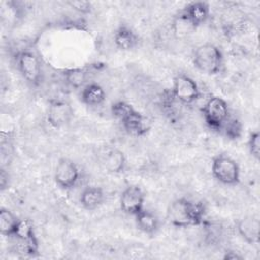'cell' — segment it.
I'll use <instances>...</instances> for the list:
<instances>
[{"mask_svg": "<svg viewBox=\"0 0 260 260\" xmlns=\"http://www.w3.org/2000/svg\"><path fill=\"white\" fill-rule=\"evenodd\" d=\"M205 213L206 208L202 202L179 197L170 203L167 209V219L175 228L186 229L200 225Z\"/></svg>", "mask_w": 260, "mask_h": 260, "instance_id": "1", "label": "cell"}, {"mask_svg": "<svg viewBox=\"0 0 260 260\" xmlns=\"http://www.w3.org/2000/svg\"><path fill=\"white\" fill-rule=\"evenodd\" d=\"M192 63L199 71L208 75H216L223 70L224 57L216 45L205 43L194 50Z\"/></svg>", "mask_w": 260, "mask_h": 260, "instance_id": "2", "label": "cell"}, {"mask_svg": "<svg viewBox=\"0 0 260 260\" xmlns=\"http://www.w3.org/2000/svg\"><path fill=\"white\" fill-rule=\"evenodd\" d=\"M201 113L206 126L217 133H221L225 122L231 116L226 101L218 95L209 96L201 108Z\"/></svg>", "mask_w": 260, "mask_h": 260, "instance_id": "3", "label": "cell"}, {"mask_svg": "<svg viewBox=\"0 0 260 260\" xmlns=\"http://www.w3.org/2000/svg\"><path fill=\"white\" fill-rule=\"evenodd\" d=\"M15 64L22 78L30 86L39 87L43 83V67L39 57L32 51H19L15 56Z\"/></svg>", "mask_w": 260, "mask_h": 260, "instance_id": "4", "label": "cell"}, {"mask_svg": "<svg viewBox=\"0 0 260 260\" xmlns=\"http://www.w3.org/2000/svg\"><path fill=\"white\" fill-rule=\"evenodd\" d=\"M211 175L222 185L236 186L240 182L241 172L238 162L232 156L218 153L212 157Z\"/></svg>", "mask_w": 260, "mask_h": 260, "instance_id": "5", "label": "cell"}, {"mask_svg": "<svg viewBox=\"0 0 260 260\" xmlns=\"http://www.w3.org/2000/svg\"><path fill=\"white\" fill-rule=\"evenodd\" d=\"M171 94L177 103L191 105L200 96V89L197 82L187 74L180 73L173 78Z\"/></svg>", "mask_w": 260, "mask_h": 260, "instance_id": "6", "label": "cell"}, {"mask_svg": "<svg viewBox=\"0 0 260 260\" xmlns=\"http://www.w3.org/2000/svg\"><path fill=\"white\" fill-rule=\"evenodd\" d=\"M79 179L80 170L75 161L67 157L58 160L54 170V181L60 189L64 191L72 190L77 186Z\"/></svg>", "mask_w": 260, "mask_h": 260, "instance_id": "7", "label": "cell"}, {"mask_svg": "<svg viewBox=\"0 0 260 260\" xmlns=\"http://www.w3.org/2000/svg\"><path fill=\"white\" fill-rule=\"evenodd\" d=\"M73 118V109L66 100L51 99L47 108V122L53 129H61L67 126Z\"/></svg>", "mask_w": 260, "mask_h": 260, "instance_id": "8", "label": "cell"}, {"mask_svg": "<svg viewBox=\"0 0 260 260\" xmlns=\"http://www.w3.org/2000/svg\"><path fill=\"white\" fill-rule=\"evenodd\" d=\"M98 160L111 174H121L125 172L127 167V159L124 152L116 146H102L98 150Z\"/></svg>", "mask_w": 260, "mask_h": 260, "instance_id": "9", "label": "cell"}, {"mask_svg": "<svg viewBox=\"0 0 260 260\" xmlns=\"http://www.w3.org/2000/svg\"><path fill=\"white\" fill-rule=\"evenodd\" d=\"M144 192L137 185L127 186L120 196V208L128 215L135 216L142 209H144Z\"/></svg>", "mask_w": 260, "mask_h": 260, "instance_id": "10", "label": "cell"}, {"mask_svg": "<svg viewBox=\"0 0 260 260\" xmlns=\"http://www.w3.org/2000/svg\"><path fill=\"white\" fill-rule=\"evenodd\" d=\"M15 239L21 241L24 246V250L29 255H35L39 251V243L35 234L34 224L29 219H20L15 231Z\"/></svg>", "mask_w": 260, "mask_h": 260, "instance_id": "11", "label": "cell"}, {"mask_svg": "<svg viewBox=\"0 0 260 260\" xmlns=\"http://www.w3.org/2000/svg\"><path fill=\"white\" fill-rule=\"evenodd\" d=\"M260 222L257 216L246 215L237 222V231L239 236L248 245L254 246L259 243Z\"/></svg>", "mask_w": 260, "mask_h": 260, "instance_id": "12", "label": "cell"}, {"mask_svg": "<svg viewBox=\"0 0 260 260\" xmlns=\"http://www.w3.org/2000/svg\"><path fill=\"white\" fill-rule=\"evenodd\" d=\"M195 28L203 24L210 15V6L205 1H193L180 10Z\"/></svg>", "mask_w": 260, "mask_h": 260, "instance_id": "13", "label": "cell"}, {"mask_svg": "<svg viewBox=\"0 0 260 260\" xmlns=\"http://www.w3.org/2000/svg\"><path fill=\"white\" fill-rule=\"evenodd\" d=\"M113 41L115 46L121 51H132L139 44L138 35L127 24H120L114 31Z\"/></svg>", "mask_w": 260, "mask_h": 260, "instance_id": "14", "label": "cell"}, {"mask_svg": "<svg viewBox=\"0 0 260 260\" xmlns=\"http://www.w3.org/2000/svg\"><path fill=\"white\" fill-rule=\"evenodd\" d=\"M120 122L128 134L137 137L145 135L150 128L147 119L136 109Z\"/></svg>", "mask_w": 260, "mask_h": 260, "instance_id": "15", "label": "cell"}, {"mask_svg": "<svg viewBox=\"0 0 260 260\" xmlns=\"http://www.w3.org/2000/svg\"><path fill=\"white\" fill-rule=\"evenodd\" d=\"M79 100L88 107L101 106L106 101V91L96 82H88L79 92Z\"/></svg>", "mask_w": 260, "mask_h": 260, "instance_id": "16", "label": "cell"}, {"mask_svg": "<svg viewBox=\"0 0 260 260\" xmlns=\"http://www.w3.org/2000/svg\"><path fill=\"white\" fill-rule=\"evenodd\" d=\"M106 195L103 188L99 186H87L79 195V203L88 211L98 209L105 201Z\"/></svg>", "mask_w": 260, "mask_h": 260, "instance_id": "17", "label": "cell"}, {"mask_svg": "<svg viewBox=\"0 0 260 260\" xmlns=\"http://www.w3.org/2000/svg\"><path fill=\"white\" fill-rule=\"evenodd\" d=\"M90 66L69 68L63 71V78L65 83L73 89H81L87 84L89 76L91 74Z\"/></svg>", "mask_w": 260, "mask_h": 260, "instance_id": "18", "label": "cell"}, {"mask_svg": "<svg viewBox=\"0 0 260 260\" xmlns=\"http://www.w3.org/2000/svg\"><path fill=\"white\" fill-rule=\"evenodd\" d=\"M134 218L137 229L146 235H154L159 229L158 216L146 208L137 213Z\"/></svg>", "mask_w": 260, "mask_h": 260, "instance_id": "19", "label": "cell"}, {"mask_svg": "<svg viewBox=\"0 0 260 260\" xmlns=\"http://www.w3.org/2000/svg\"><path fill=\"white\" fill-rule=\"evenodd\" d=\"M19 218L8 208H0V233L4 237L13 238L17 225L19 223Z\"/></svg>", "mask_w": 260, "mask_h": 260, "instance_id": "20", "label": "cell"}, {"mask_svg": "<svg viewBox=\"0 0 260 260\" xmlns=\"http://www.w3.org/2000/svg\"><path fill=\"white\" fill-rule=\"evenodd\" d=\"M221 133L230 140H238L243 134V124L237 117L231 115L225 122Z\"/></svg>", "mask_w": 260, "mask_h": 260, "instance_id": "21", "label": "cell"}, {"mask_svg": "<svg viewBox=\"0 0 260 260\" xmlns=\"http://www.w3.org/2000/svg\"><path fill=\"white\" fill-rule=\"evenodd\" d=\"M195 29L196 28L193 26V24L184 16V14L181 11H179V13L176 15L173 21L174 34L178 38H182L191 34Z\"/></svg>", "mask_w": 260, "mask_h": 260, "instance_id": "22", "label": "cell"}, {"mask_svg": "<svg viewBox=\"0 0 260 260\" xmlns=\"http://www.w3.org/2000/svg\"><path fill=\"white\" fill-rule=\"evenodd\" d=\"M134 110L135 108L125 101H117L111 105V114L114 118H116L119 121L123 120Z\"/></svg>", "mask_w": 260, "mask_h": 260, "instance_id": "23", "label": "cell"}, {"mask_svg": "<svg viewBox=\"0 0 260 260\" xmlns=\"http://www.w3.org/2000/svg\"><path fill=\"white\" fill-rule=\"evenodd\" d=\"M247 147L251 156L259 160L260 157V133L258 130H253L249 133L247 140Z\"/></svg>", "mask_w": 260, "mask_h": 260, "instance_id": "24", "label": "cell"}, {"mask_svg": "<svg viewBox=\"0 0 260 260\" xmlns=\"http://www.w3.org/2000/svg\"><path fill=\"white\" fill-rule=\"evenodd\" d=\"M71 8L79 13H89L91 11V3L88 1H70L68 2Z\"/></svg>", "mask_w": 260, "mask_h": 260, "instance_id": "25", "label": "cell"}, {"mask_svg": "<svg viewBox=\"0 0 260 260\" xmlns=\"http://www.w3.org/2000/svg\"><path fill=\"white\" fill-rule=\"evenodd\" d=\"M8 182H9L8 173L2 167L1 171H0V188H1V191H4L8 187Z\"/></svg>", "mask_w": 260, "mask_h": 260, "instance_id": "26", "label": "cell"}, {"mask_svg": "<svg viewBox=\"0 0 260 260\" xmlns=\"http://www.w3.org/2000/svg\"><path fill=\"white\" fill-rule=\"evenodd\" d=\"M222 258L224 260H241L243 257L234 251H225Z\"/></svg>", "mask_w": 260, "mask_h": 260, "instance_id": "27", "label": "cell"}]
</instances>
